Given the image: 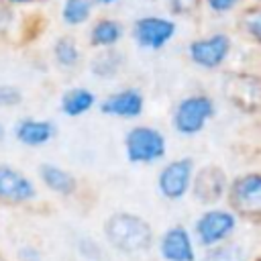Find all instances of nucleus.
Returning <instances> with one entry per match:
<instances>
[{
    "label": "nucleus",
    "instance_id": "obj_1",
    "mask_svg": "<svg viewBox=\"0 0 261 261\" xmlns=\"http://www.w3.org/2000/svg\"><path fill=\"white\" fill-rule=\"evenodd\" d=\"M102 234L106 243L126 257L145 255L155 245V230L151 222L128 210H118L106 216L102 224Z\"/></svg>",
    "mask_w": 261,
    "mask_h": 261
},
{
    "label": "nucleus",
    "instance_id": "obj_2",
    "mask_svg": "<svg viewBox=\"0 0 261 261\" xmlns=\"http://www.w3.org/2000/svg\"><path fill=\"white\" fill-rule=\"evenodd\" d=\"M218 104L208 92L196 90L188 92L175 100L169 112V126L173 135L181 139H194L206 130V126L216 118Z\"/></svg>",
    "mask_w": 261,
    "mask_h": 261
},
{
    "label": "nucleus",
    "instance_id": "obj_3",
    "mask_svg": "<svg viewBox=\"0 0 261 261\" xmlns=\"http://www.w3.org/2000/svg\"><path fill=\"white\" fill-rule=\"evenodd\" d=\"M122 153L124 159L135 167L159 165L163 159H167L169 139L159 126L137 120L122 135Z\"/></svg>",
    "mask_w": 261,
    "mask_h": 261
},
{
    "label": "nucleus",
    "instance_id": "obj_4",
    "mask_svg": "<svg viewBox=\"0 0 261 261\" xmlns=\"http://www.w3.org/2000/svg\"><path fill=\"white\" fill-rule=\"evenodd\" d=\"M232 53H234V37L222 29L192 37L186 45L188 61L196 69L208 71V73L224 69Z\"/></svg>",
    "mask_w": 261,
    "mask_h": 261
},
{
    "label": "nucleus",
    "instance_id": "obj_5",
    "mask_svg": "<svg viewBox=\"0 0 261 261\" xmlns=\"http://www.w3.org/2000/svg\"><path fill=\"white\" fill-rule=\"evenodd\" d=\"M241 222L243 220L222 202V204L202 208V212L194 218L190 230L198 249H210L214 245H220L237 237Z\"/></svg>",
    "mask_w": 261,
    "mask_h": 261
},
{
    "label": "nucleus",
    "instance_id": "obj_6",
    "mask_svg": "<svg viewBox=\"0 0 261 261\" xmlns=\"http://www.w3.org/2000/svg\"><path fill=\"white\" fill-rule=\"evenodd\" d=\"M126 35H130L137 49L159 53L177 37V20L163 12H145L130 22Z\"/></svg>",
    "mask_w": 261,
    "mask_h": 261
},
{
    "label": "nucleus",
    "instance_id": "obj_7",
    "mask_svg": "<svg viewBox=\"0 0 261 261\" xmlns=\"http://www.w3.org/2000/svg\"><path fill=\"white\" fill-rule=\"evenodd\" d=\"M224 204L245 222H259L261 218V173L247 169L228 179Z\"/></svg>",
    "mask_w": 261,
    "mask_h": 261
},
{
    "label": "nucleus",
    "instance_id": "obj_8",
    "mask_svg": "<svg viewBox=\"0 0 261 261\" xmlns=\"http://www.w3.org/2000/svg\"><path fill=\"white\" fill-rule=\"evenodd\" d=\"M196 159L190 155H179L163 159L155 175V190L165 202H181L190 196L192 179L196 173Z\"/></svg>",
    "mask_w": 261,
    "mask_h": 261
},
{
    "label": "nucleus",
    "instance_id": "obj_9",
    "mask_svg": "<svg viewBox=\"0 0 261 261\" xmlns=\"http://www.w3.org/2000/svg\"><path fill=\"white\" fill-rule=\"evenodd\" d=\"M39 200L37 181L10 163H0V206L2 208H24Z\"/></svg>",
    "mask_w": 261,
    "mask_h": 261
},
{
    "label": "nucleus",
    "instance_id": "obj_10",
    "mask_svg": "<svg viewBox=\"0 0 261 261\" xmlns=\"http://www.w3.org/2000/svg\"><path fill=\"white\" fill-rule=\"evenodd\" d=\"M157 255L161 261H198V245L192 237V230L184 222H173L155 234Z\"/></svg>",
    "mask_w": 261,
    "mask_h": 261
},
{
    "label": "nucleus",
    "instance_id": "obj_11",
    "mask_svg": "<svg viewBox=\"0 0 261 261\" xmlns=\"http://www.w3.org/2000/svg\"><path fill=\"white\" fill-rule=\"evenodd\" d=\"M100 112L106 118L122 120V122H137L145 114V94L137 86H122L114 92H108L98 104Z\"/></svg>",
    "mask_w": 261,
    "mask_h": 261
},
{
    "label": "nucleus",
    "instance_id": "obj_12",
    "mask_svg": "<svg viewBox=\"0 0 261 261\" xmlns=\"http://www.w3.org/2000/svg\"><path fill=\"white\" fill-rule=\"evenodd\" d=\"M228 179H230V175L226 173V169L216 165V163H206L202 167H196L190 196L202 208L214 206V204H222L224 196H226Z\"/></svg>",
    "mask_w": 261,
    "mask_h": 261
},
{
    "label": "nucleus",
    "instance_id": "obj_13",
    "mask_svg": "<svg viewBox=\"0 0 261 261\" xmlns=\"http://www.w3.org/2000/svg\"><path fill=\"white\" fill-rule=\"evenodd\" d=\"M222 92L226 100L245 114H257L261 102L259 75L253 71H230L224 77Z\"/></svg>",
    "mask_w": 261,
    "mask_h": 261
},
{
    "label": "nucleus",
    "instance_id": "obj_14",
    "mask_svg": "<svg viewBox=\"0 0 261 261\" xmlns=\"http://www.w3.org/2000/svg\"><path fill=\"white\" fill-rule=\"evenodd\" d=\"M126 24L112 14H98L86 27V43L90 49H112L126 39Z\"/></svg>",
    "mask_w": 261,
    "mask_h": 261
},
{
    "label": "nucleus",
    "instance_id": "obj_15",
    "mask_svg": "<svg viewBox=\"0 0 261 261\" xmlns=\"http://www.w3.org/2000/svg\"><path fill=\"white\" fill-rule=\"evenodd\" d=\"M57 135V124L41 116H22L12 126V137L27 149H41L49 145Z\"/></svg>",
    "mask_w": 261,
    "mask_h": 261
},
{
    "label": "nucleus",
    "instance_id": "obj_16",
    "mask_svg": "<svg viewBox=\"0 0 261 261\" xmlns=\"http://www.w3.org/2000/svg\"><path fill=\"white\" fill-rule=\"evenodd\" d=\"M39 184L57 198H73L80 192V179L63 165L45 161L37 169Z\"/></svg>",
    "mask_w": 261,
    "mask_h": 261
},
{
    "label": "nucleus",
    "instance_id": "obj_17",
    "mask_svg": "<svg viewBox=\"0 0 261 261\" xmlns=\"http://www.w3.org/2000/svg\"><path fill=\"white\" fill-rule=\"evenodd\" d=\"M98 104V96L88 86H71L61 92L57 108L65 118H82L90 114Z\"/></svg>",
    "mask_w": 261,
    "mask_h": 261
},
{
    "label": "nucleus",
    "instance_id": "obj_18",
    "mask_svg": "<svg viewBox=\"0 0 261 261\" xmlns=\"http://www.w3.org/2000/svg\"><path fill=\"white\" fill-rule=\"evenodd\" d=\"M126 65V57L118 47L112 49H96L88 59V71L92 77L102 82L116 80Z\"/></svg>",
    "mask_w": 261,
    "mask_h": 261
},
{
    "label": "nucleus",
    "instance_id": "obj_19",
    "mask_svg": "<svg viewBox=\"0 0 261 261\" xmlns=\"http://www.w3.org/2000/svg\"><path fill=\"white\" fill-rule=\"evenodd\" d=\"M51 59L61 71H75L84 63V47L71 33H61L51 43Z\"/></svg>",
    "mask_w": 261,
    "mask_h": 261
},
{
    "label": "nucleus",
    "instance_id": "obj_20",
    "mask_svg": "<svg viewBox=\"0 0 261 261\" xmlns=\"http://www.w3.org/2000/svg\"><path fill=\"white\" fill-rule=\"evenodd\" d=\"M57 14L65 29H86L96 16V6L92 0H59Z\"/></svg>",
    "mask_w": 261,
    "mask_h": 261
},
{
    "label": "nucleus",
    "instance_id": "obj_21",
    "mask_svg": "<svg viewBox=\"0 0 261 261\" xmlns=\"http://www.w3.org/2000/svg\"><path fill=\"white\" fill-rule=\"evenodd\" d=\"M198 261H255V253L247 243L232 237L220 245L202 249V257H198Z\"/></svg>",
    "mask_w": 261,
    "mask_h": 261
},
{
    "label": "nucleus",
    "instance_id": "obj_22",
    "mask_svg": "<svg viewBox=\"0 0 261 261\" xmlns=\"http://www.w3.org/2000/svg\"><path fill=\"white\" fill-rule=\"evenodd\" d=\"M234 24H237V33L247 43H251L253 47H259V43H261V8L255 0H251L237 12Z\"/></svg>",
    "mask_w": 261,
    "mask_h": 261
},
{
    "label": "nucleus",
    "instance_id": "obj_23",
    "mask_svg": "<svg viewBox=\"0 0 261 261\" xmlns=\"http://www.w3.org/2000/svg\"><path fill=\"white\" fill-rule=\"evenodd\" d=\"M251 0H202V8L212 18H226V16L237 14Z\"/></svg>",
    "mask_w": 261,
    "mask_h": 261
},
{
    "label": "nucleus",
    "instance_id": "obj_24",
    "mask_svg": "<svg viewBox=\"0 0 261 261\" xmlns=\"http://www.w3.org/2000/svg\"><path fill=\"white\" fill-rule=\"evenodd\" d=\"M165 6H167L169 16L188 18V16H194L202 8V0H165Z\"/></svg>",
    "mask_w": 261,
    "mask_h": 261
},
{
    "label": "nucleus",
    "instance_id": "obj_25",
    "mask_svg": "<svg viewBox=\"0 0 261 261\" xmlns=\"http://www.w3.org/2000/svg\"><path fill=\"white\" fill-rule=\"evenodd\" d=\"M24 100L22 90L12 84H0V110H12Z\"/></svg>",
    "mask_w": 261,
    "mask_h": 261
},
{
    "label": "nucleus",
    "instance_id": "obj_26",
    "mask_svg": "<svg viewBox=\"0 0 261 261\" xmlns=\"http://www.w3.org/2000/svg\"><path fill=\"white\" fill-rule=\"evenodd\" d=\"M16 259L18 261H43V253L35 245H20L16 249Z\"/></svg>",
    "mask_w": 261,
    "mask_h": 261
},
{
    "label": "nucleus",
    "instance_id": "obj_27",
    "mask_svg": "<svg viewBox=\"0 0 261 261\" xmlns=\"http://www.w3.org/2000/svg\"><path fill=\"white\" fill-rule=\"evenodd\" d=\"M51 0H0V4L12 8V10H18V8H37V6H43Z\"/></svg>",
    "mask_w": 261,
    "mask_h": 261
},
{
    "label": "nucleus",
    "instance_id": "obj_28",
    "mask_svg": "<svg viewBox=\"0 0 261 261\" xmlns=\"http://www.w3.org/2000/svg\"><path fill=\"white\" fill-rule=\"evenodd\" d=\"M124 0H92V4L96 6V10H110V8H116L120 6Z\"/></svg>",
    "mask_w": 261,
    "mask_h": 261
},
{
    "label": "nucleus",
    "instance_id": "obj_29",
    "mask_svg": "<svg viewBox=\"0 0 261 261\" xmlns=\"http://www.w3.org/2000/svg\"><path fill=\"white\" fill-rule=\"evenodd\" d=\"M4 139V126H2V122H0V141Z\"/></svg>",
    "mask_w": 261,
    "mask_h": 261
},
{
    "label": "nucleus",
    "instance_id": "obj_30",
    "mask_svg": "<svg viewBox=\"0 0 261 261\" xmlns=\"http://www.w3.org/2000/svg\"><path fill=\"white\" fill-rule=\"evenodd\" d=\"M141 2H151L153 4V2H159V0H141Z\"/></svg>",
    "mask_w": 261,
    "mask_h": 261
}]
</instances>
